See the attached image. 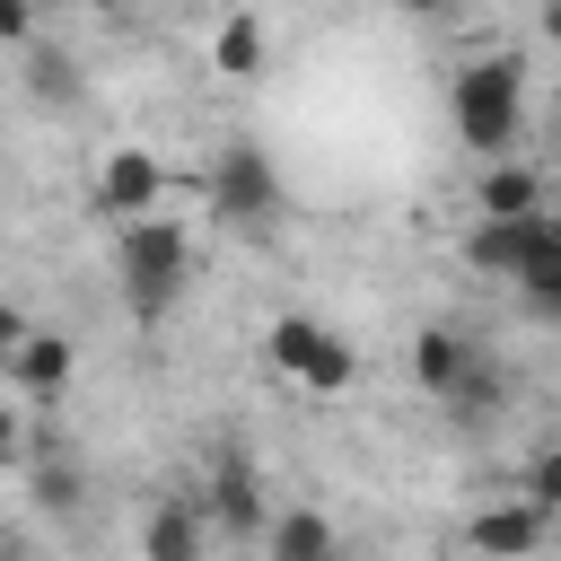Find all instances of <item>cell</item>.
<instances>
[{
  "instance_id": "6da1fadb",
  "label": "cell",
  "mask_w": 561,
  "mask_h": 561,
  "mask_svg": "<svg viewBox=\"0 0 561 561\" xmlns=\"http://www.w3.org/2000/svg\"><path fill=\"white\" fill-rule=\"evenodd\" d=\"M447 123H456V140H465L473 158H508L517 131H526V61H517V53L465 61L456 88H447Z\"/></svg>"
},
{
  "instance_id": "7a4b0ae2",
  "label": "cell",
  "mask_w": 561,
  "mask_h": 561,
  "mask_svg": "<svg viewBox=\"0 0 561 561\" xmlns=\"http://www.w3.org/2000/svg\"><path fill=\"white\" fill-rule=\"evenodd\" d=\"M114 272H123V307L149 324V316H167L175 298H184V272H193V237H184V219L175 210H140V219H123L114 228Z\"/></svg>"
},
{
  "instance_id": "3957f363",
  "label": "cell",
  "mask_w": 561,
  "mask_h": 561,
  "mask_svg": "<svg viewBox=\"0 0 561 561\" xmlns=\"http://www.w3.org/2000/svg\"><path fill=\"white\" fill-rule=\"evenodd\" d=\"M202 202H210V219H219V228H272V219L289 210V193H280V167H272L254 140H228V149L210 158V175H202Z\"/></svg>"
},
{
  "instance_id": "277c9868",
  "label": "cell",
  "mask_w": 561,
  "mask_h": 561,
  "mask_svg": "<svg viewBox=\"0 0 561 561\" xmlns=\"http://www.w3.org/2000/svg\"><path fill=\"white\" fill-rule=\"evenodd\" d=\"M263 359H272V377H289L307 394H351V377H359V351L333 324H316V316H272Z\"/></svg>"
},
{
  "instance_id": "5b68a950",
  "label": "cell",
  "mask_w": 561,
  "mask_h": 561,
  "mask_svg": "<svg viewBox=\"0 0 561 561\" xmlns=\"http://www.w3.org/2000/svg\"><path fill=\"white\" fill-rule=\"evenodd\" d=\"M88 202H96L114 228H123V219H140V210H167V167H158L140 140H123V149H105V158H96Z\"/></svg>"
},
{
  "instance_id": "8992f818",
  "label": "cell",
  "mask_w": 561,
  "mask_h": 561,
  "mask_svg": "<svg viewBox=\"0 0 561 561\" xmlns=\"http://www.w3.org/2000/svg\"><path fill=\"white\" fill-rule=\"evenodd\" d=\"M202 517H210V535H263V526H272V500H263V473L245 465V447H219V456H210Z\"/></svg>"
},
{
  "instance_id": "52a82bcc",
  "label": "cell",
  "mask_w": 561,
  "mask_h": 561,
  "mask_svg": "<svg viewBox=\"0 0 561 561\" xmlns=\"http://www.w3.org/2000/svg\"><path fill=\"white\" fill-rule=\"evenodd\" d=\"M543 535H552V508H535L526 491H508V500L473 508V526H465V543H473L482 561H535V552H543Z\"/></svg>"
},
{
  "instance_id": "ba28073f",
  "label": "cell",
  "mask_w": 561,
  "mask_h": 561,
  "mask_svg": "<svg viewBox=\"0 0 561 561\" xmlns=\"http://www.w3.org/2000/svg\"><path fill=\"white\" fill-rule=\"evenodd\" d=\"M552 228H561L552 210H526V219H482V210H473V228H465V263H473V272H491V280H508V272H517Z\"/></svg>"
},
{
  "instance_id": "9c48e42d",
  "label": "cell",
  "mask_w": 561,
  "mask_h": 561,
  "mask_svg": "<svg viewBox=\"0 0 561 561\" xmlns=\"http://www.w3.org/2000/svg\"><path fill=\"white\" fill-rule=\"evenodd\" d=\"M0 368H9V386H18V394L53 403V394L70 386V368H79V351H70V333H44V324H26V342H18Z\"/></svg>"
},
{
  "instance_id": "30bf717a",
  "label": "cell",
  "mask_w": 561,
  "mask_h": 561,
  "mask_svg": "<svg viewBox=\"0 0 561 561\" xmlns=\"http://www.w3.org/2000/svg\"><path fill=\"white\" fill-rule=\"evenodd\" d=\"M140 561H210V517L202 500H158L140 517Z\"/></svg>"
},
{
  "instance_id": "8fae6325",
  "label": "cell",
  "mask_w": 561,
  "mask_h": 561,
  "mask_svg": "<svg viewBox=\"0 0 561 561\" xmlns=\"http://www.w3.org/2000/svg\"><path fill=\"white\" fill-rule=\"evenodd\" d=\"M473 210H482V219H526V210H543V175H535L517 149H508V158H482Z\"/></svg>"
},
{
  "instance_id": "7c38bea8",
  "label": "cell",
  "mask_w": 561,
  "mask_h": 561,
  "mask_svg": "<svg viewBox=\"0 0 561 561\" xmlns=\"http://www.w3.org/2000/svg\"><path fill=\"white\" fill-rule=\"evenodd\" d=\"M263 61H272V26L254 9H237V18L210 26V70L219 79H263Z\"/></svg>"
},
{
  "instance_id": "4fadbf2b",
  "label": "cell",
  "mask_w": 561,
  "mask_h": 561,
  "mask_svg": "<svg viewBox=\"0 0 561 561\" xmlns=\"http://www.w3.org/2000/svg\"><path fill=\"white\" fill-rule=\"evenodd\" d=\"M263 552H272V561H342V543H333V517H324V508H272Z\"/></svg>"
},
{
  "instance_id": "5bb4252c",
  "label": "cell",
  "mask_w": 561,
  "mask_h": 561,
  "mask_svg": "<svg viewBox=\"0 0 561 561\" xmlns=\"http://www.w3.org/2000/svg\"><path fill=\"white\" fill-rule=\"evenodd\" d=\"M508 289H517V307H526L535 324H561V228H552V237L508 272Z\"/></svg>"
},
{
  "instance_id": "9a60e30c",
  "label": "cell",
  "mask_w": 561,
  "mask_h": 561,
  "mask_svg": "<svg viewBox=\"0 0 561 561\" xmlns=\"http://www.w3.org/2000/svg\"><path fill=\"white\" fill-rule=\"evenodd\" d=\"M465 359H473V342H465L456 324H421V333H412V377H421V394H447Z\"/></svg>"
},
{
  "instance_id": "2e32d148",
  "label": "cell",
  "mask_w": 561,
  "mask_h": 561,
  "mask_svg": "<svg viewBox=\"0 0 561 561\" xmlns=\"http://www.w3.org/2000/svg\"><path fill=\"white\" fill-rule=\"evenodd\" d=\"M456 421H482V412H500V368H491V351H473L465 368H456V386L438 394Z\"/></svg>"
},
{
  "instance_id": "e0dca14e",
  "label": "cell",
  "mask_w": 561,
  "mask_h": 561,
  "mask_svg": "<svg viewBox=\"0 0 561 561\" xmlns=\"http://www.w3.org/2000/svg\"><path fill=\"white\" fill-rule=\"evenodd\" d=\"M26 88H35L44 105H70V96H79V61L53 53V44H26Z\"/></svg>"
},
{
  "instance_id": "ac0fdd59",
  "label": "cell",
  "mask_w": 561,
  "mask_h": 561,
  "mask_svg": "<svg viewBox=\"0 0 561 561\" xmlns=\"http://www.w3.org/2000/svg\"><path fill=\"white\" fill-rule=\"evenodd\" d=\"M26 491H35V508H44V517H70V508H79V465H61V456H44Z\"/></svg>"
},
{
  "instance_id": "d6986e66",
  "label": "cell",
  "mask_w": 561,
  "mask_h": 561,
  "mask_svg": "<svg viewBox=\"0 0 561 561\" xmlns=\"http://www.w3.org/2000/svg\"><path fill=\"white\" fill-rule=\"evenodd\" d=\"M526 500H535V508H552V517H561V438H552V447H543V456H535V465H526Z\"/></svg>"
},
{
  "instance_id": "ffe728a7",
  "label": "cell",
  "mask_w": 561,
  "mask_h": 561,
  "mask_svg": "<svg viewBox=\"0 0 561 561\" xmlns=\"http://www.w3.org/2000/svg\"><path fill=\"white\" fill-rule=\"evenodd\" d=\"M0 44H35V0H0Z\"/></svg>"
},
{
  "instance_id": "44dd1931",
  "label": "cell",
  "mask_w": 561,
  "mask_h": 561,
  "mask_svg": "<svg viewBox=\"0 0 561 561\" xmlns=\"http://www.w3.org/2000/svg\"><path fill=\"white\" fill-rule=\"evenodd\" d=\"M18 447H26V421H18V403H0V465H18Z\"/></svg>"
},
{
  "instance_id": "7402d4cb",
  "label": "cell",
  "mask_w": 561,
  "mask_h": 561,
  "mask_svg": "<svg viewBox=\"0 0 561 561\" xmlns=\"http://www.w3.org/2000/svg\"><path fill=\"white\" fill-rule=\"evenodd\" d=\"M26 342V316H18V298H0V359Z\"/></svg>"
},
{
  "instance_id": "603a6c76",
  "label": "cell",
  "mask_w": 561,
  "mask_h": 561,
  "mask_svg": "<svg viewBox=\"0 0 561 561\" xmlns=\"http://www.w3.org/2000/svg\"><path fill=\"white\" fill-rule=\"evenodd\" d=\"M535 26H543V44H561V0H543V9H535Z\"/></svg>"
},
{
  "instance_id": "cb8c5ba5",
  "label": "cell",
  "mask_w": 561,
  "mask_h": 561,
  "mask_svg": "<svg viewBox=\"0 0 561 561\" xmlns=\"http://www.w3.org/2000/svg\"><path fill=\"white\" fill-rule=\"evenodd\" d=\"M394 9H403V18H447L456 0H394Z\"/></svg>"
},
{
  "instance_id": "d4e9b609",
  "label": "cell",
  "mask_w": 561,
  "mask_h": 561,
  "mask_svg": "<svg viewBox=\"0 0 561 561\" xmlns=\"http://www.w3.org/2000/svg\"><path fill=\"white\" fill-rule=\"evenodd\" d=\"M96 9H123V0H96Z\"/></svg>"
}]
</instances>
